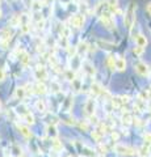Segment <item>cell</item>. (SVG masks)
I'll use <instances>...</instances> for the list:
<instances>
[{"label":"cell","instance_id":"ffe728a7","mask_svg":"<svg viewBox=\"0 0 151 157\" xmlns=\"http://www.w3.org/2000/svg\"><path fill=\"white\" fill-rule=\"evenodd\" d=\"M101 90H103V88H101L100 84H97V82H93V84L91 85V93H92V94H93L95 97L99 96L100 93H101Z\"/></svg>","mask_w":151,"mask_h":157},{"label":"cell","instance_id":"4fadbf2b","mask_svg":"<svg viewBox=\"0 0 151 157\" xmlns=\"http://www.w3.org/2000/svg\"><path fill=\"white\" fill-rule=\"evenodd\" d=\"M135 43H137V46H141V47H146L147 46V38L143 34H138L137 37H135Z\"/></svg>","mask_w":151,"mask_h":157},{"label":"cell","instance_id":"7c38bea8","mask_svg":"<svg viewBox=\"0 0 151 157\" xmlns=\"http://www.w3.org/2000/svg\"><path fill=\"white\" fill-rule=\"evenodd\" d=\"M116 70L117 71H125L126 70V60L124 58H121V56H118L116 59Z\"/></svg>","mask_w":151,"mask_h":157},{"label":"cell","instance_id":"5bb4252c","mask_svg":"<svg viewBox=\"0 0 151 157\" xmlns=\"http://www.w3.org/2000/svg\"><path fill=\"white\" fill-rule=\"evenodd\" d=\"M33 90H34V93H37V94H45V93L47 92V88L43 82L40 81L36 86H33Z\"/></svg>","mask_w":151,"mask_h":157},{"label":"cell","instance_id":"8d00e7d4","mask_svg":"<svg viewBox=\"0 0 151 157\" xmlns=\"http://www.w3.org/2000/svg\"><path fill=\"white\" fill-rule=\"evenodd\" d=\"M118 134H117V132H112V139H113L114 141H117V140H118Z\"/></svg>","mask_w":151,"mask_h":157},{"label":"cell","instance_id":"30bf717a","mask_svg":"<svg viewBox=\"0 0 151 157\" xmlns=\"http://www.w3.org/2000/svg\"><path fill=\"white\" fill-rule=\"evenodd\" d=\"M81 67H83V70H84V72H85V73H88L89 76H93L95 73H96L95 67L92 66V63H91V62H88V60L81 62Z\"/></svg>","mask_w":151,"mask_h":157},{"label":"cell","instance_id":"ba28073f","mask_svg":"<svg viewBox=\"0 0 151 157\" xmlns=\"http://www.w3.org/2000/svg\"><path fill=\"white\" fill-rule=\"evenodd\" d=\"M95 109H96V102H95L93 98H89L84 105V113L89 117L92 114H95Z\"/></svg>","mask_w":151,"mask_h":157},{"label":"cell","instance_id":"7402d4cb","mask_svg":"<svg viewBox=\"0 0 151 157\" xmlns=\"http://www.w3.org/2000/svg\"><path fill=\"white\" fill-rule=\"evenodd\" d=\"M22 119L24 122H25L26 124H34V115L32 114V113H26V114H24L22 115Z\"/></svg>","mask_w":151,"mask_h":157},{"label":"cell","instance_id":"83f0119b","mask_svg":"<svg viewBox=\"0 0 151 157\" xmlns=\"http://www.w3.org/2000/svg\"><path fill=\"white\" fill-rule=\"evenodd\" d=\"M65 104L66 105H63V111H70V109H71V105H72V98H71V96H69L65 100Z\"/></svg>","mask_w":151,"mask_h":157},{"label":"cell","instance_id":"d6a6232c","mask_svg":"<svg viewBox=\"0 0 151 157\" xmlns=\"http://www.w3.org/2000/svg\"><path fill=\"white\" fill-rule=\"evenodd\" d=\"M79 126V128L83 130V131H88V127H89V123L88 122H79V123H76Z\"/></svg>","mask_w":151,"mask_h":157},{"label":"cell","instance_id":"9a60e30c","mask_svg":"<svg viewBox=\"0 0 151 157\" xmlns=\"http://www.w3.org/2000/svg\"><path fill=\"white\" fill-rule=\"evenodd\" d=\"M18 59H20V62L22 63L24 66H28L29 63H30V58H29L28 52H25L24 50H21L20 52H18Z\"/></svg>","mask_w":151,"mask_h":157},{"label":"cell","instance_id":"836d02e7","mask_svg":"<svg viewBox=\"0 0 151 157\" xmlns=\"http://www.w3.org/2000/svg\"><path fill=\"white\" fill-rule=\"evenodd\" d=\"M143 51H145V47H141V46H137V47H134V48H133V52H134L137 56H141V55H142Z\"/></svg>","mask_w":151,"mask_h":157},{"label":"cell","instance_id":"e575fe53","mask_svg":"<svg viewBox=\"0 0 151 157\" xmlns=\"http://www.w3.org/2000/svg\"><path fill=\"white\" fill-rule=\"evenodd\" d=\"M143 140H145V144H151V134L150 132H147V134H145L143 136Z\"/></svg>","mask_w":151,"mask_h":157},{"label":"cell","instance_id":"ac0fdd59","mask_svg":"<svg viewBox=\"0 0 151 157\" xmlns=\"http://www.w3.org/2000/svg\"><path fill=\"white\" fill-rule=\"evenodd\" d=\"M49 63H50L51 67L54 68L55 71H59V62H58V59H57V56L54 55V54L49 56Z\"/></svg>","mask_w":151,"mask_h":157},{"label":"cell","instance_id":"1f68e13d","mask_svg":"<svg viewBox=\"0 0 151 157\" xmlns=\"http://www.w3.org/2000/svg\"><path fill=\"white\" fill-rule=\"evenodd\" d=\"M89 124H95V126H99V118H97L95 114H92V115H89V122H88Z\"/></svg>","mask_w":151,"mask_h":157},{"label":"cell","instance_id":"5b68a950","mask_svg":"<svg viewBox=\"0 0 151 157\" xmlns=\"http://www.w3.org/2000/svg\"><path fill=\"white\" fill-rule=\"evenodd\" d=\"M134 70H135V72H137L138 75L146 76V77L150 76V73H151V70L145 62H138L137 64H134Z\"/></svg>","mask_w":151,"mask_h":157},{"label":"cell","instance_id":"2e32d148","mask_svg":"<svg viewBox=\"0 0 151 157\" xmlns=\"http://www.w3.org/2000/svg\"><path fill=\"white\" fill-rule=\"evenodd\" d=\"M18 131L21 132V135L24 137H26V139H30V137L33 136L32 135V132L30 130H29V127L28 126H22V124H18Z\"/></svg>","mask_w":151,"mask_h":157},{"label":"cell","instance_id":"ee69618b","mask_svg":"<svg viewBox=\"0 0 151 157\" xmlns=\"http://www.w3.org/2000/svg\"><path fill=\"white\" fill-rule=\"evenodd\" d=\"M0 109H2V101H0Z\"/></svg>","mask_w":151,"mask_h":157},{"label":"cell","instance_id":"cb8c5ba5","mask_svg":"<svg viewBox=\"0 0 151 157\" xmlns=\"http://www.w3.org/2000/svg\"><path fill=\"white\" fill-rule=\"evenodd\" d=\"M65 77H66L69 81H74L75 78H76V73H75V71L72 70V68H70V70H66Z\"/></svg>","mask_w":151,"mask_h":157},{"label":"cell","instance_id":"44dd1931","mask_svg":"<svg viewBox=\"0 0 151 157\" xmlns=\"http://www.w3.org/2000/svg\"><path fill=\"white\" fill-rule=\"evenodd\" d=\"M25 96H26V90H25V88H24V86L17 88L16 92H14V97H16L17 100H22Z\"/></svg>","mask_w":151,"mask_h":157},{"label":"cell","instance_id":"4dcf8cb0","mask_svg":"<svg viewBox=\"0 0 151 157\" xmlns=\"http://www.w3.org/2000/svg\"><path fill=\"white\" fill-rule=\"evenodd\" d=\"M112 105H113L114 107H120L121 105H124L121 97H113V98H112Z\"/></svg>","mask_w":151,"mask_h":157},{"label":"cell","instance_id":"60d3db41","mask_svg":"<svg viewBox=\"0 0 151 157\" xmlns=\"http://www.w3.org/2000/svg\"><path fill=\"white\" fill-rule=\"evenodd\" d=\"M147 12H149V13L151 14V3L149 4V6H147Z\"/></svg>","mask_w":151,"mask_h":157},{"label":"cell","instance_id":"f1b7e54d","mask_svg":"<svg viewBox=\"0 0 151 157\" xmlns=\"http://www.w3.org/2000/svg\"><path fill=\"white\" fill-rule=\"evenodd\" d=\"M131 121H133V118H131V115L129 114V113H125V114L122 115V123L124 124H130L131 123Z\"/></svg>","mask_w":151,"mask_h":157},{"label":"cell","instance_id":"277c9868","mask_svg":"<svg viewBox=\"0 0 151 157\" xmlns=\"http://www.w3.org/2000/svg\"><path fill=\"white\" fill-rule=\"evenodd\" d=\"M18 26H20L21 32L24 34L30 32V17H29L26 13L20 14V24H18Z\"/></svg>","mask_w":151,"mask_h":157},{"label":"cell","instance_id":"6da1fadb","mask_svg":"<svg viewBox=\"0 0 151 157\" xmlns=\"http://www.w3.org/2000/svg\"><path fill=\"white\" fill-rule=\"evenodd\" d=\"M135 11H137V4L135 3H130L125 11L124 24L128 29H131V26H133L135 22Z\"/></svg>","mask_w":151,"mask_h":157},{"label":"cell","instance_id":"603a6c76","mask_svg":"<svg viewBox=\"0 0 151 157\" xmlns=\"http://www.w3.org/2000/svg\"><path fill=\"white\" fill-rule=\"evenodd\" d=\"M97 46H99L100 48H105V50H108V48L113 47V43L108 42V41H103V39H99V41H97Z\"/></svg>","mask_w":151,"mask_h":157},{"label":"cell","instance_id":"f546056e","mask_svg":"<svg viewBox=\"0 0 151 157\" xmlns=\"http://www.w3.org/2000/svg\"><path fill=\"white\" fill-rule=\"evenodd\" d=\"M50 88H51V92L53 93H58V92H59V89H61V85H59V82H57L55 80H53Z\"/></svg>","mask_w":151,"mask_h":157},{"label":"cell","instance_id":"74e56055","mask_svg":"<svg viewBox=\"0 0 151 157\" xmlns=\"http://www.w3.org/2000/svg\"><path fill=\"white\" fill-rule=\"evenodd\" d=\"M22 2H24V4H25V6L28 7V8H30V6H32V0H22Z\"/></svg>","mask_w":151,"mask_h":157},{"label":"cell","instance_id":"4316f807","mask_svg":"<svg viewBox=\"0 0 151 157\" xmlns=\"http://www.w3.org/2000/svg\"><path fill=\"white\" fill-rule=\"evenodd\" d=\"M106 64H108L110 71H114L116 70V60H114V58L112 56V55H108V58H106Z\"/></svg>","mask_w":151,"mask_h":157},{"label":"cell","instance_id":"9c48e42d","mask_svg":"<svg viewBox=\"0 0 151 157\" xmlns=\"http://www.w3.org/2000/svg\"><path fill=\"white\" fill-rule=\"evenodd\" d=\"M88 50H89V46H88V43H87L85 41H80L79 45L76 46V54H77L79 56L85 55Z\"/></svg>","mask_w":151,"mask_h":157},{"label":"cell","instance_id":"d6986e66","mask_svg":"<svg viewBox=\"0 0 151 157\" xmlns=\"http://www.w3.org/2000/svg\"><path fill=\"white\" fill-rule=\"evenodd\" d=\"M103 132H101L100 130H95V131H92V134H91V136H92V139H93L96 143H101V139H103Z\"/></svg>","mask_w":151,"mask_h":157},{"label":"cell","instance_id":"484cf974","mask_svg":"<svg viewBox=\"0 0 151 157\" xmlns=\"http://www.w3.org/2000/svg\"><path fill=\"white\" fill-rule=\"evenodd\" d=\"M36 109L40 113L46 111V105H45V102H43V100H37L36 101Z\"/></svg>","mask_w":151,"mask_h":157},{"label":"cell","instance_id":"e0dca14e","mask_svg":"<svg viewBox=\"0 0 151 157\" xmlns=\"http://www.w3.org/2000/svg\"><path fill=\"white\" fill-rule=\"evenodd\" d=\"M62 148H63V145H62L61 141L58 140L57 137H55V139H53V141H51V149H53V151H55V152H59V153H61V152H62Z\"/></svg>","mask_w":151,"mask_h":157},{"label":"cell","instance_id":"8992f818","mask_svg":"<svg viewBox=\"0 0 151 157\" xmlns=\"http://www.w3.org/2000/svg\"><path fill=\"white\" fill-rule=\"evenodd\" d=\"M70 22H71V26H74L76 29L83 28V25H84V22H85L84 14H74V16L71 17Z\"/></svg>","mask_w":151,"mask_h":157},{"label":"cell","instance_id":"7bdbcfd3","mask_svg":"<svg viewBox=\"0 0 151 157\" xmlns=\"http://www.w3.org/2000/svg\"><path fill=\"white\" fill-rule=\"evenodd\" d=\"M149 152H151V144H150V147H149Z\"/></svg>","mask_w":151,"mask_h":157},{"label":"cell","instance_id":"d590c367","mask_svg":"<svg viewBox=\"0 0 151 157\" xmlns=\"http://www.w3.org/2000/svg\"><path fill=\"white\" fill-rule=\"evenodd\" d=\"M6 80V71H4L3 67H0V81Z\"/></svg>","mask_w":151,"mask_h":157},{"label":"cell","instance_id":"52a82bcc","mask_svg":"<svg viewBox=\"0 0 151 157\" xmlns=\"http://www.w3.org/2000/svg\"><path fill=\"white\" fill-rule=\"evenodd\" d=\"M34 77L37 78L38 81H45L47 80V71H46V68L43 67V66H38L34 68Z\"/></svg>","mask_w":151,"mask_h":157},{"label":"cell","instance_id":"7a4b0ae2","mask_svg":"<svg viewBox=\"0 0 151 157\" xmlns=\"http://www.w3.org/2000/svg\"><path fill=\"white\" fill-rule=\"evenodd\" d=\"M100 21L106 29H109V30L116 28V21H114V18L112 17V13L109 11H105L104 13L100 14Z\"/></svg>","mask_w":151,"mask_h":157},{"label":"cell","instance_id":"bcb514c9","mask_svg":"<svg viewBox=\"0 0 151 157\" xmlns=\"http://www.w3.org/2000/svg\"><path fill=\"white\" fill-rule=\"evenodd\" d=\"M17 157H22V156H17Z\"/></svg>","mask_w":151,"mask_h":157},{"label":"cell","instance_id":"3957f363","mask_svg":"<svg viewBox=\"0 0 151 157\" xmlns=\"http://www.w3.org/2000/svg\"><path fill=\"white\" fill-rule=\"evenodd\" d=\"M113 149L116 153H118L121 156H134L135 155V151L133 148H130V147L125 145V144H121V143H117L113 147Z\"/></svg>","mask_w":151,"mask_h":157},{"label":"cell","instance_id":"8fae6325","mask_svg":"<svg viewBox=\"0 0 151 157\" xmlns=\"http://www.w3.org/2000/svg\"><path fill=\"white\" fill-rule=\"evenodd\" d=\"M46 134H47L49 137H51V139H55V137L58 136V130H57L55 124H49L46 127Z\"/></svg>","mask_w":151,"mask_h":157},{"label":"cell","instance_id":"f35d334b","mask_svg":"<svg viewBox=\"0 0 151 157\" xmlns=\"http://www.w3.org/2000/svg\"><path fill=\"white\" fill-rule=\"evenodd\" d=\"M108 4L110 7H113V6H117V0H108Z\"/></svg>","mask_w":151,"mask_h":157},{"label":"cell","instance_id":"b9f144b4","mask_svg":"<svg viewBox=\"0 0 151 157\" xmlns=\"http://www.w3.org/2000/svg\"><path fill=\"white\" fill-rule=\"evenodd\" d=\"M3 16V11H2V8H0V17Z\"/></svg>","mask_w":151,"mask_h":157},{"label":"cell","instance_id":"ab89813d","mask_svg":"<svg viewBox=\"0 0 151 157\" xmlns=\"http://www.w3.org/2000/svg\"><path fill=\"white\" fill-rule=\"evenodd\" d=\"M61 2H62L63 4H70V3L72 2V0H61Z\"/></svg>","mask_w":151,"mask_h":157},{"label":"cell","instance_id":"f6af8a7d","mask_svg":"<svg viewBox=\"0 0 151 157\" xmlns=\"http://www.w3.org/2000/svg\"><path fill=\"white\" fill-rule=\"evenodd\" d=\"M80 157H88V156H84V155H83V156H80Z\"/></svg>","mask_w":151,"mask_h":157},{"label":"cell","instance_id":"d4e9b609","mask_svg":"<svg viewBox=\"0 0 151 157\" xmlns=\"http://www.w3.org/2000/svg\"><path fill=\"white\" fill-rule=\"evenodd\" d=\"M30 8L33 9V12H40V11H42V8H43V6H42V3L40 2V0H34V2L32 3V6H30Z\"/></svg>","mask_w":151,"mask_h":157}]
</instances>
